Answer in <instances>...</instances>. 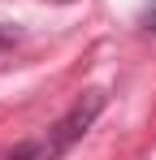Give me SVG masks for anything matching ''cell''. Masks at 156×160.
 I'll use <instances>...</instances> for the list:
<instances>
[{
  "mask_svg": "<svg viewBox=\"0 0 156 160\" xmlns=\"http://www.w3.org/2000/svg\"><path fill=\"white\" fill-rule=\"evenodd\" d=\"M18 39H22V30H18V26H0V52H4V48H13Z\"/></svg>",
  "mask_w": 156,
  "mask_h": 160,
  "instance_id": "3957f363",
  "label": "cell"
},
{
  "mask_svg": "<svg viewBox=\"0 0 156 160\" xmlns=\"http://www.w3.org/2000/svg\"><path fill=\"white\" fill-rule=\"evenodd\" d=\"M104 112V91H82V100H78L56 126H52L44 138H30V143H18L9 160H61L70 147H74L82 134L91 130V121Z\"/></svg>",
  "mask_w": 156,
  "mask_h": 160,
  "instance_id": "6da1fadb",
  "label": "cell"
},
{
  "mask_svg": "<svg viewBox=\"0 0 156 160\" xmlns=\"http://www.w3.org/2000/svg\"><path fill=\"white\" fill-rule=\"evenodd\" d=\"M56 4H74V0H56Z\"/></svg>",
  "mask_w": 156,
  "mask_h": 160,
  "instance_id": "277c9868",
  "label": "cell"
},
{
  "mask_svg": "<svg viewBox=\"0 0 156 160\" xmlns=\"http://www.w3.org/2000/svg\"><path fill=\"white\" fill-rule=\"evenodd\" d=\"M139 26L148 30V35H156V0H148V4H143V13H139Z\"/></svg>",
  "mask_w": 156,
  "mask_h": 160,
  "instance_id": "7a4b0ae2",
  "label": "cell"
}]
</instances>
